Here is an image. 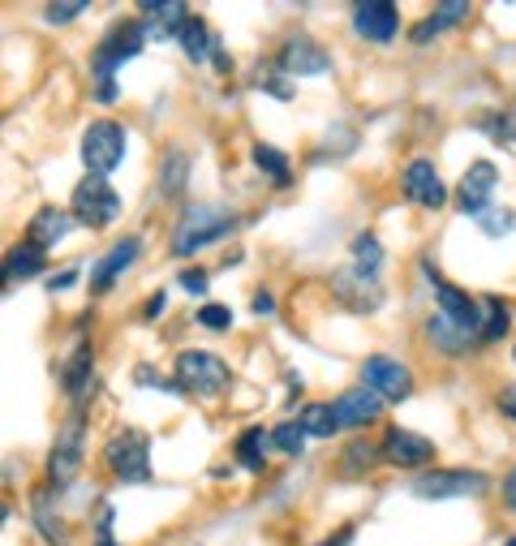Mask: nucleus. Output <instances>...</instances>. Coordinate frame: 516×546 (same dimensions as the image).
I'll return each instance as SVG.
<instances>
[{
  "mask_svg": "<svg viewBox=\"0 0 516 546\" xmlns=\"http://www.w3.org/2000/svg\"><path fill=\"white\" fill-rule=\"evenodd\" d=\"M349 538H353V529H340V534L332 542H323V546H349Z\"/></svg>",
  "mask_w": 516,
  "mask_h": 546,
  "instance_id": "nucleus-46",
  "label": "nucleus"
},
{
  "mask_svg": "<svg viewBox=\"0 0 516 546\" xmlns=\"http://www.w3.org/2000/svg\"><path fill=\"white\" fill-rule=\"evenodd\" d=\"M405 194L418 207H430V211H439L443 203H448V185L439 181V172H435V164H430V160H413L405 168Z\"/></svg>",
  "mask_w": 516,
  "mask_h": 546,
  "instance_id": "nucleus-15",
  "label": "nucleus"
},
{
  "mask_svg": "<svg viewBox=\"0 0 516 546\" xmlns=\"http://www.w3.org/2000/svg\"><path fill=\"white\" fill-rule=\"evenodd\" d=\"M250 310H254V314H271V310H276V301H271V293H258V297L250 301Z\"/></svg>",
  "mask_w": 516,
  "mask_h": 546,
  "instance_id": "nucleus-41",
  "label": "nucleus"
},
{
  "mask_svg": "<svg viewBox=\"0 0 516 546\" xmlns=\"http://www.w3.org/2000/svg\"><path fill=\"white\" fill-rule=\"evenodd\" d=\"M383 456L400 469H422V465H430V456H435V443L413 435V430H405V426H392L383 435Z\"/></svg>",
  "mask_w": 516,
  "mask_h": 546,
  "instance_id": "nucleus-14",
  "label": "nucleus"
},
{
  "mask_svg": "<svg viewBox=\"0 0 516 546\" xmlns=\"http://www.w3.org/2000/svg\"><path fill=\"white\" fill-rule=\"evenodd\" d=\"M478 224L486 228V237H504L516 224V211H486V215H478Z\"/></svg>",
  "mask_w": 516,
  "mask_h": 546,
  "instance_id": "nucleus-34",
  "label": "nucleus"
},
{
  "mask_svg": "<svg viewBox=\"0 0 516 546\" xmlns=\"http://www.w3.org/2000/svg\"><path fill=\"white\" fill-rule=\"evenodd\" d=\"M375 448H370V443H362V439H357V443H349V452H344V461H340V469L344 473H353L357 465H362V469H370V465H375Z\"/></svg>",
  "mask_w": 516,
  "mask_h": 546,
  "instance_id": "nucleus-33",
  "label": "nucleus"
},
{
  "mask_svg": "<svg viewBox=\"0 0 516 546\" xmlns=\"http://www.w3.org/2000/svg\"><path fill=\"white\" fill-rule=\"evenodd\" d=\"M495 185H499V168L491 160L469 164L461 185H456V207L465 215H486L491 211V198H495Z\"/></svg>",
  "mask_w": 516,
  "mask_h": 546,
  "instance_id": "nucleus-10",
  "label": "nucleus"
},
{
  "mask_svg": "<svg viewBox=\"0 0 516 546\" xmlns=\"http://www.w3.org/2000/svg\"><path fill=\"white\" fill-rule=\"evenodd\" d=\"M125 160V125L121 121H91L82 134V164L91 177H108Z\"/></svg>",
  "mask_w": 516,
  "mask_h": 546,
  "instance_id": "nucleus-4",
  "label": "nucleus"
},
{
  "mask_svg": "<svg viewBox=\"0 0 516 546\" xmlns=\"http://www.w3.org/2000/svg\"><path fill=\"white\" fill-rule=\"evenodd\" d=\"M362 383L375 392L379 400H409L413 392V375L405 362H396V357H383V353H370L362 362Z\"/></svg>",
  "mask_w": 516,
  "mask_h": 546,
  "instance_id": "nucleus-9",
  "label": "nucleus"
},
{
  "mask_svg": "<svg viewBox=\"0 0 516 546\" xmlns=\"http://www.w3.org/2000/svg\"><path fill=\"white\" fill-rule=\"evenodd\" d=\"M82 13H86V5H78V0H74V5H48V9H43V18H48L52 26H65V22L82 18Z\"/></svg>",
  "mask_w": 516,
  "mask_h": 546,
  "instance_id": "nucleus-36",
  "label": "nucleus"
},
{
  "mask_svg": "<svg viewBox=\"0 0 516 546\" xmlns=\"http://www.w3.org/2000/svg\"><path fill=\"white\" fill-rule=\"evenodd\" d=\"M142 43H147V22H117L104 35V43L95 48V56H91L95 78L99 82H117L112 74H117L125 61H134V56L142 52Z\"/></svg>",
  "mask_w": 516,
  "mask_h": 546,
  "instance_id": "nucleus-5",
  "label": "nucleus"
},
{
  "mask_svg": "<svg viewBox=\"0 0 516 546\" xmlns=\"http://www.w3.org/2000/svg\"><path fill=\"white\" fill-rule=\"evenodd\" d=\"M185 172H190V164H185V151L172 147L168 160H164V194H168V198H181V190H185Z\"/></svg>",
  "mask_w": 516,
  "mask_h": 546,
  "instance_id": "nucleus-31",
  "label": "nucleus"
},
{
  "mask_svg": "<svg viewBox=\"0 0 516 546\" xmlns=\"http://www.w3.org/2000/svg\"><path fill=\"white\" fill-rule=\"evenodd\" d=\"M95 99H99V104H117V82H99Z\"/></svg>",
  "mask_w": 516,
  "mask_h": 546,
  "instance_id": "nucleus-39",
  "label": "nucleus"
},
{
  "mask_svg": "<svg viewBox=\"0 0 516 546\" xmlns=\"http://www.w3.org/2000/svg\"><path fill=\"white\" fill-rule=\"evenodd\" d=\"M267 91L276 95V99H293V86L284 82V78H271V82H267Z\"/></svg>",
  "mask_w": 516,
  "mask_h": 546,
  "instance_id": "nucleus-40",
  "label": "nucleus"
},
{
  "mask_svg": "<svg viewBox=\"0 0 516 546\" xmlns=\"http://www.w3.org/2000/svg\"><path fill=\"white\" fill-rule=\"evenodd\" d=\"M332 289H336V297L344 301L349 310H379V301H383V289H379V280H366V276H357L353 267H344L340 276L332 280Z\"/></svg>",
  "mask_w": 516,
  "mask_h": 546,
  "instance_id": "nucleus-18",
  "label": "nucleus"
},
{
  "mask_svg": "<svg viewBox=\"0 0 516 546\" xmlns=\"http://www.w3.org/2000/svg\"><path fill=\"white\" fill-rule=\"evenodd\" d=\"M31 512H35V525H39V534L48 538V542H56V546H69V529L61 525V516H56V508L48 504V491H35V499H31Z\"/></svg>",
  "mask_w": 516,
  "mask_h": 546,
  "instance_id": "nucleus-26",
  "label": "nucleus"
},
{
  "mask_svg": "<svg viewBox=\"0 0 516 546\" xmlns=\"http://www.w3.org/2000/svg\"><path fill=\"white\" fill-rule=\"evenodd\" d=\"M486 473L478 469H439L413 478V495L418 499H465V495H486Z\"/></svg>",
  "mask_w": 516,
  "mask_h": 546,
  "instance_id": "nucleus-8",
  "label": "nucleus"
},
{
  "mask_svg": "<svg viewBox=\"0 0 516 546\" xmlns=\"http://www.w3.org/2000/svg\"><path fill=\"white\" fill-rule=\"evenodd\" d=\"M332 413H336L340 430H362L383 413V400L370 392V387H349V392H340L332 400Z\"/></svg>",
  "mask_w": 516,
  "mask_h": 546,
  "instance_id": "nucleus-13",
  "label": "nucleus"
},
{
  "mask_svg": "<svg viewBox=\"0 0 516 546\" xmlns=\"http://www.w3.org/2000/svg\"><path fill=\"white\" fill-rule=\"evenodd\" d=\"M276 65L293 78H314V74H327V69H332V56H327L323 43H314L310 35H293V39H284Z\"/></svg>",
  "mask_w": 516,
  "mask_h": 546,
  "instance_id": "nucleus-11",
  "label": "nucleus"
},
{
  "mask_svg": "<svg viewBox=\"0 0 516 546\" xmlns=\"http://www.w3.org/2000/svg\"><path fill=\"white\" fill-rule=\"evenodd\" d=\"M138 250H142V241L138 237H125V241H117L104 258L95 263V271H91V289L95 293H108L112 284H117L129 267H134V258H138Z\"/></svg>",
  "mask_w": 516,
  "mask_h": 546,
  "instance_id": "nucleus-16",
  "label": "nucleus"
},
{
  "mask_svg": "<svg viewBox=\"0 0 516 546\" xmlns=\"http://www.w3.org/2000/svg\"><path fill=\"white\" fill-rule=\"evenodd\" d=\"M267 443H271V430L250 426L246 435L237 439V461L246 465L250 473H258V469H263V461H267Z\"/></svg>",
  "mask_w": 516,
  "mask_h": 546,
  "instance_id": "nucleus-27",
  "label": "nucleus"
},
{
  "mask_svg": "<svg viewBox=\"0 0 516 546\" xmlns=\"http://www.w3.org/2000/svg\"><path fill=\"white\" fill-rule=\"evenodd\" d=\"M465 18H469V5H461V0H448V5H439V9L418 26V31H413V39L426 43V39H435L439 31H452V26L465 22Z\"/></svg>",
  "mask_w": 516,
  "mask_h": 546,
  "instance_id": "nucleus-24",
  "label": "nucleus"
},
{
  "mask_svg": "<svg viewBox=\"0 0 516 546\" xmlns=\"http://www.w3.org/2000/svg\"><path fill=\"white\" fill-rule=\"evenodd\" d=\"M104 465L117 482L138 486L151 478V439L142 430H117L104 448Z\"/></svg>",
  "mask_w": 516,
  "mask_h": 546,
  "instance_id": "nucleus-2",
  "label": "nucleus"
},
{
  "mask_svg": "<svg viewBox=\"0 0 516 546\" xmlns=\"http://www.w3.org/2000/svg\"><path fill=\"white\" fill-rule=\"evenodd\" d=\"M504 499H508V508L516 512V469H512L508 478H504Z\"/></svg>",
  "mask_w": 516,
  "mask_h": 546,
  "instance_id": "nucleus-43",
  "label": "nucleus"
},
{
  "mask_svg": "<svg viewBox=\"0 0 516 546\" xmlns=\"http://www.w3.org/2000/svg\"><path fill=\"white\" fill-rule=\"evenodd\" d=\"M426 336H430V344H435L439 353H465V349H473L482 336L473 332V327H465V323H456V319H448V314H435V319H426Z\"/></svg>",
  "mask_w": 516,
  "mask_h": 546,
  "instance_id": "nucleus-19",
  "label": "nucleus"
},
{
  "mask_svg": "<svg viewBox=\"0 0 516 546\" xmlns=\"http://www.w3.org/2000/svg\"><path fill=\"white\" fill-rule=\"evenodd\" d=\"M164 301H168L164 293H155V297L147 301V319H160V314H164Z\"/></svg>",
  "mask_w": 516,
  "mask_h": 546,
  "instance_id": "nucleus-45",
  "label": "nucleus"
},
{
  "mask_svg": "<svg viewBox=\"0 0 516 546\" xmlns=\"http://www.w3.org/2000/svg\"><path fill=\"white\" fill-rule=\"evenodd\" d=\"M74 280H78V271H61V276H56V280H48V289L61 293V289H69V284H74Z\"/></svg>",
  "mask_w": 516,
  "mask_h": 546,
  "instance_id": "nucleus-42",
  "label": "nucleus"
},
{
  "mask_svg": "<svg viewBox=\"0 0 516 546\" xmlns=\"http://www.w3.org/2000/svg\"><path fill=\"white\" fill-rule=\"evenodd\" d=\"M499 413H504V418H512V422H516V383H508L504 392H499Z\"/></svg>",
  "mask_w": 516,
  "mask_h": 546,
  "instance_id": "nucleus-38",
  "label": "nucleus"
},
{
  "mask_svg": "<svg viewBox=\"0 0 516 546\" xmlns=\"http://www.w3.org/2000/svg\"><path fill=\"white\" fill-rule=\"evenodd\" d=\"M99 546H117V542H112V538H99Z\"/></svg>",
  "mask_w": 516,
  "mask_h": 546,
  "instance_id": "nucleus-47",
  "label": "nucleus"
},
{
  "mask_svg": "<svg viewBox=\"0 0 516 546\" xmlns=\"http://www.w3.org/2000/svg\"><path fill=\"white\" fill-rule=\"evenodd\" d=\"M254 168L267 172L271 185H289V177H293V168H289V160H284V151H276V147H254Z\"/></svg>",
  "mask_w": 516,
  "mask_h": 546,
  "instance_id": "nucleus-30",
  "label": "nucleus"
},
{
  "mask_svg": "<svg viewBox=\"0 0 516 546\" xmlns=\"http://www.w3.org/2000/svg\"><path fill=\"white\" fill-rule=\"evenodd\" d=\"M69 228H74V215H69V211L39 207L31 215V224H26V241H35L39 250H52V246H61V241L69 237Z\"/></svg>",
  "mask_w": 516,
  "mask_h": 546,
  "instance_id": "nucleus-17",
  "label": "nucleus"
},
{
  "mask_svg": "<svg viewBox=\"0 0 516 546\" xmlns=\"http://www.w3.org/2000/svg\"><path fill=\"white\" fill-rule=\"evenodd\" d=\"M142 13H147V39L155 35V39H177L181 35V26H185V18H190V13H185V5H172V0H160V5H142Z\"/></svg>",
  "mask_w": 516,
  "mask_h": 546,
  "instance_id": "nucleus-20",
  "label": "nucleus"
},
{
  "mask_svg": "<svg viewBox=\"0 0 516 546\" xmlns=\"http://www.w3.org/2000/svg\"><path fill=\"white\" fill-rule=\"evenodd\" d=\"M82 456H86V418H82V413H74V418H65L61 435L52 439L48 482L52 486H69L78 478V469H82Z\"/></svg>",
  "mask_w": 516,
  "mask_h": 546,
  "instance_id": "nucleus-7",
  "label": "nucleus"
},
{
  "mask_svg": "<svg viewBox=\"0 0 516 546\" xmlns=\"http://www.w3.org/2000/svg\"><path fill=\"white\" fill-rule=\"evenodd\" d=\"M211 65H215V69H220V74H228V69H233V61H228V52H224V43H220V48H215V56H211Z\"/></svg>",
  "mask_w": 516,
  "mask_h": 546,
  "instance_id": "nucleus-44",
  "label": "nucleus"
},
{
  "mask_svg": "<svg viewBox=\"0 0 516 546\" xmlns=\"http://www.w3.org/2000/svg\"><path fill=\"white\" fill-rule=\"evenodd\" d=\"M297 426L306 430V439H327V435H336V413H332V405H306L301 409V418H297Z\"/></svg>",
  "mask_w": 516,
  "mask_h": 546,
  "instance_id": "nucleus-28",
  "label": "nucleus"
},
{
  "mask_svg": "<svg viewBox=\"0 0 516 546\" xmlns=\"http://www.w3.org/2000/svg\"><path fill=\"white\" fill-rule=\"evenodd\" d=\"M198 323L211 327V332H228V327H233V310L228 306H203L198 310Z\"/></svg>",
  "mask_w": 516,
  "mask_h": 546,
  "instance_id": "nucleus-35",
  "label": "nucleus"
},
{
  "mask_svg": "<svg viewBox=\"0 0 516 546\" xmlns=\"http://www.w3.org/2000/svg\"><path fill=\"white\" fill-rule=\"evenodd\" d=\"M177 43L185 48V56H190V61H207V56H215V48H220V39L211 35V26H207L203 18H194V13L185 18Z\"/></svg>",
  "mask_w": 516,
  "mask_h": 546,
  "instance_id": "nucleus-22",
  "label": "nucleus"
},
{
  "mask_svg": "<svg viewBox=\"0 0 516 546\" xmlns=\"http://www.w3.org/2000/svg\"><path fill=\"white\" fill-rule=\"evenodd\" d=\"M43 258H48V250H39L35 241H22V246L9 250V258H5V276L9 280H31L43 271Z\"/></svg>",
  "mask_w": 516,
  "mask_h": 546,
  "instance_id": "nucleus-23",
  "label": "nucleus"
},
{
  "mask_svg": "<svg viewBox=\"0 0 516 546\" xmlns=\"http://www.w3.org/2000/svg\"><path fill=\"white\" fill-rule=\"evenodd\" d=\"M353 31L370 43H392L400 31V9L387 0H362L353 5Z\"/></svg>",
  "mask_w": 516,
  "mask_h": 546,
  "instance_id": "nucleus-12",
  "label": "nucleus"
},
{
  "mask_svg": "<svg viewBox=\"0 0 516 546\" xmlns=\"http://www.w3.org/2000/svg\"><path fill=\"white\" fill-rule=\"evenodd\" d=\"M379 267H383V246L375 233H362L353 237V271L366 280H379Z\"/></svg>",
  "mask_w": 516,
  "mask_h": 546,
  "instance_id": "nucleus-25",
  "label": "nucleus"
},
{
  "mask_svg": "<svg viewBox=\"0 0 516 546\" xmlns=\"http://www.w3.org/2000/svg\"><path fill=\"white\" fill-rule=\"evenodd\" d=\"M508 546H516V538H512V542H508Z\"/></svg>",
  "mask_w": 516,
  "mask_h": 546,
  "instance_id": "nucleus-48",
  "label": "nucleus"
},
{
  "mask_svg": "<svg viewBox=\"0 0 516 546\" xmlns=\"http://www.w3.org/2000/svg\"><path fill=\"white\" fill-rule=\"evenodd\" d=\"M91 366H95V353H91V344H78L74 357L65 362L61 370V392L65 396H86V387H91Z\"/></svg>",
  "mask_w": 516,
  "mask_h": 546,
  "instance_id": "nucleus-21",
  "label": "nucleus"
},
{
  "mask_svg": "<svg viewBox=\"0 0 516 546\" xmlns=\"http://www.w3.org/2000/svg\"><path fill=\"white\" fill-rule=\"evenodd\" d=\"M228 362L224 357H215V353H203V349H190V353H181L177 357V387L181 392H190L198 400H211V396H220L224 387H228Z\"/></svg>",
  "mask_w": 516,
  "mask_h": 546,
  "instance_id": "nucleus-3",
  "label": "nucleus"
},
{
  "mask_svg": "<svg viewBox=\"0 0 516 546\" xmlns=\"http://www.w3.org/2000/svg\"><path fill=\"white\" fill-rule=\"evenodd\" d=\"M181 289L194 293V297H203V293H207V276H203V271H194V267L181 271Z\"/></svg>",
  "mask_w": 516,
  "mask_h": 546,
  "instance_id": "nucleus-37",
  "label": "nucleus"
},
{
  "mask_svg": "<svg viewBox=\"0 0 516 546\" xmlns=\"http://www.w3.org/2000/svg\"><path fill=\"white\" fill-rule=\"evenodd\" d=\"M512 314L504 306V297H482V340H499L508 332Z\"/></svg>",
  "mask_w": 516,
  "mask_h": 546,
  "instance_id": "nucleus-29",
  "label": "nucleus"
},
{
  "mask_svg": "<svg viewBox=\"0 0 516 546\" xmlns=\"http://www.w3.org/2000/svg\"><path fill=\"white\" fill-rule=\"evenodd\" d=\"M271 448L284 452V456H297L301 448H306V430H301L297 422H284V426H276V430H271Z\"/></svg>",
  "mask_w": 516,
  "mask_h": 546,
  "instance_id": "nucleus-32",
  "label": "nucleus"
},
{
  "mask_svg": "<svg viewBox=\"0 0 516 546\" xmlns=\"http://www.w3.org/2000/svg\"><path fill=\"white\" fill-rule=\"evenodd\" d=\"M237 228V215L224 207H207V203H190L181 211L177 228H172V254L177 258H194L198 250H207L211 241H224Z\"/></svg>",
  "mask_w": 516,
  "mask_h": 546,
  "instance_id": "nucleus-1",
  "label": "nucleus"
},
{
  "mask_svg": "<svg viewBox=\"0 0 516 546\" xmlns=\"http://www.w3.org/2000/svg\"><path fill=\"white\" fill-rule=\"evenodd\" d=\"M121 215V194L108 185V177H86L78 181L74 190V220L86 228H108Z\"/></svg>",
  "mask_w": 516,
  "mask_h": 546,
  "instance_id": "nucleus-6",
  "label": "nucleus"
},
{
  "mask_svg": "<svg viewBox=\"0 0 516 546\" xmlns=\"http://www.w3.org/2000/svg\"><path fill=\"white\" fill-rule=\"evenodd\" d=\"M512 357H516V349H512Z\"/></svg>",
  "mask_w": 516,
  "mask_h": 546,
  "instance_id": "nucleus-49",
  "label": "nucleus"
}]
</instances>
